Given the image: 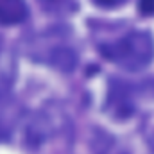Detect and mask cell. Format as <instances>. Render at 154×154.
I'll list each match as a JSON object with an SVG mask.
<instances>
[{"label":"cell","mask_w":154,"mask_h":154,"mask_svg":"<svg viewBox=\"0 0 154 154\" xmlns=\"http://www.w3.org/2000/svg\"><path fill=\"white\" fill-rule=\"evenodd\" d=\"M99 52L124 70L138 72L151 65L154 57V39L147 31H127L116 38L99 41Z\"/></svg>","instance_id":"obj_1"},{"label":"cell","mask_w":154,"mask_h":154,"mask_svg":"<svg viewBox=\"0 0 154 154\" xmlns=\"http://www.w3.org/2000/svg\"><path fill=\"white\" fill-rule=\"evenodd\" d=\"M29 54L43 65L54 66L61 72H70L77 65L75 48L63 38L59 32H48L41 38L34 39L29 47Z\"/></svg>","instance_id":"obj_2"},{"label":"cell","mask_w":154,"mask_h":154,"mask_svg":"<svg viewBox=\"0 0 154 154\" xmlns=\"http://www.w3.org/2000/svg\"><path fill=\"white\" fill-rule=\"evenodd\" d=\"M140 90L125 81H111L109 90H108V100H106V109L108 113L115 118H127L131 116L138 108V99L145 97L138 93Z\"/></svg>","instance_id":"obj_3"},{"label":"cell","mask_w":154,"mask_h":154,"mask_svg":"<svg viewBox=\"0 0 154 154\" xmlns=\"http://www.w3.org/2000/svg\"><path fill=\"white\" fill-rule=\"evenodd\" d=\"M29 18L25 0H0V25H18Z\"/></svg>","instance_id":"obj_4"},{"label":"cell","mask_w":154,"mask_h":154,"mask_svg":"<svg viewBox=\"0 0 154 154\" xmlns=\"http://www.w3.org/2000/svg\"><path fill=\"white\" fill-rule=\"evenodd\" d=\"M18 115V106L11 99H7L5 93H0V142L9 138L16 125Z\"/></svg>","instance_id":"obj_5"},{"label":"cell","mask_w":154,"mask_h":154,"mask_svg":"<svg viewBox=\"0 0 154 154\" xmlns=\"http://www.w3.org/2000/svg\"><path fill=\"white\" fill-rule=\"evenodd\" d=\"M14 74H16V65H14L13 52L0 39V93H5L11 88Z\"/></svg>","instance_id":"obj_6"},{"label":"cell","mask_w":154,"mask_h":154,"mask_svg":"<svg viewBox=\"0 0 154 154\" xmlns=\"http://www.w3.org/2000/svg\"><path fill=\"white\" fill-rule=\"evenodd\" d=\"M43 11L50 13V14H57V16H65L70 14L77 9L75 0H38Z\"/></svg>","instance_id":"obj_7"},{"label":"cell","mask_w":154,"mask_h":154,"mask_svg":"<svg viewBox=\"0 0 154 154\" xmlns=\"http://www.w3.org/2000/svg\"><path fill=\"white\" fill-rule=\"evenodd\" d=\"M125 0H93V4H97L99 7H104V9H113V7H118L122 5Z\"/></svg>","instance_id":"obj_8"},{"label":"cell","mask_w":154,"mask_h":154,"mask_svg":"<svg viewBox=\"0 0 154 154\" xmlns=\"http://www.w3.org/2000/svg\"><path fill=\"white\" fill-rule=\"evenodd\" d=\"M140 11L143 14H154V0H140Z\"/></svg>","instance_id":"obj_9"}]
</instances>
